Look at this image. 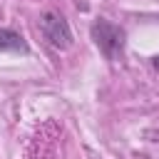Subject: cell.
<instances>
[{
    "label": "cell",
    "instance_id": "6da1fadb",
    "mask_svg": "<svg viewBox=\"0 0 159 159\" xmlns=\"http://www.w3.org/2000/svg\"><path fill=\"white\" fill-rule=\"evenodd\" d=\"M124 30L109 20H97L92 25V40L94 45L99 47V52L107 57V60H119L122 57V50H124Z\"/></svg>",
    "mask_w": 159,
    "mask_h": 159
},
{
    "label": "cell",
    "instance_id": "7a4b0ae2",
    "mask_svg": "<svg viewBox=\"0 0 159 159\" xmlns=\"http://www.w3.org/2000/svg\"><path fill=\"white\" fill-rule=\"evenodd\" d=\"M40 30L45 35V40L55 47V50H67L72 45V32L67 20L60 12H45L40 17Z\"/></svg>",
    "mask_w": 159,
    "mask_h": 159
},
{
    "label": "cell",
    "instance_id": "3957f363",
    "mask_svg": "<svg viewBox=\"0 0 159 159\" xmlns=\"http://www.w3.org/2000/svg\"><path fill=\"white\" fill-rule=\"evenodd\" d=\"M0 52H22L25 55L27 52V42H25V37L20 32L2 27L0 30Z\"/></svg>",
    "mask_w": 159,
    "mask_h": 159
}]
</instances>
